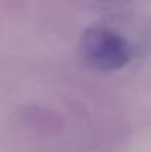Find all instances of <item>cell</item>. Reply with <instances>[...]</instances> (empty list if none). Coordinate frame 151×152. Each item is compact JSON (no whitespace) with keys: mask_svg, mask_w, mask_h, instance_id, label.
Wrapping results in <instances>:
<instances>
[{"mask_svg":"<svg viewBox=\"0 0 151 152\" xmlns=\"http://www.w3.org/2000/svg\"><path fill=\"white\" fill-rule=\"evenodd\" d=\"M104 3H124V1H129V0H101Z\"/></svg>","mask_w":151,"mask_h":152,"instance_id":"cell-2","label":"cell"},{"mask_svg":"<svg viewBox=\"0 0 151 152\" xmlns=\"http://www.w3.org/2000/svg\"><path fill=\"white\" fill-rule=\"evenodd\" d=\"M80 55L88 66L99 72H116L127 66L136 49L130 39L108 24H94L80 37Z\"/></svg>","mask_w":151,"mask_h":152,"instance_id":"cell-1","label":"cell"}]
</instances>
